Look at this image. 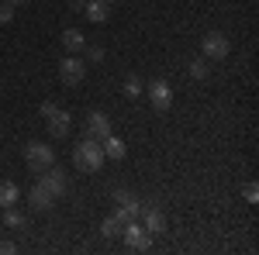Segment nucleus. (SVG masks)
<instances>
[{
	"label": "nucleus",
	"mask_w": 259,
	"mask_h": 255,
	"mask_svg": "<svg viewBox=\"0 0 259 255\" xmlns=\"http://www.w3.org/2000/svg\"><path fill=\"white\" fill-rule=\"evenodd\" d=\"M145 93H149L152 111H159V114H166V111L173 107V90H169V83H166V79H149Z\"/></svg>",
	"instance_id": "39448f33"
},
{
	"label": "nucleus",
	"mask_w": 259,
	"mask_h": 255,
	"mask_svg": "<svg viewBox=\"0 0 259 255\" xmlns=\"http://www.w3.org/2000/svg\"><path fill=\"white\" fill-rule=\"evenodd\" d=\"M45 124H49V135L56 138V141H59V138H66L69 131H73V118H69L66 111H59V107H56L52 114H45Z\"/></svg>",
	"instance_id": "1a4fd4ad"
},
{
	"label": "nucleus",
	"mask_w": 259,
	"mask_h": 255,
	"mask_svg": "<svg viewBox=\"0 0 259 255\" xmlns=\"http://www.w3.org/2000/svg\"><path fill=\"white\" fill-rule=\"evenodd\" d=\"M62 45H66V52L73 56V52H80L83 45H87V38H83V31H76V28H66V31H62Z\"/></svg>",
	"instance_id": "dca6fc26"
},
{
	"label": "nucleus",
	"mask_w": 259,
	"mask_h": 255,
	"mask_svg": "<svg viewBox=\"0 0 259 255\" xmlns=\"http://www.w3.org/2000/svg\"><path fill=\"white\" fill-rule=\"evenodd\" d=\"M18 183H11V179H0V207H11V203H18Z\"/></svg>",
	"instance_id": "a211bd4d"
},
{
	"label": "nucleus",
	"mask_w": 259,
	"mask_h": 255,
	"mask_svg": "<svg viewBox=\"0 0 259 255\" xmlns=\"http://www.w3.org/2000/svg\"><path fill=\"white\" fill-rule=\"evenodd\" d=\"M59 79L62 86H80L83 79H87V62L73 52V56H66V59L59 62Z\"/></svg>",
	"instance_id": "7ed1b4c3"
},
{
	"label": "nucleus",
	"mask_w": 259,
	"mask_h": 255,
	"mask_svg": "<svg viewBox=\"0 0 259 255\" xmlns=\"http://www.w3.org/2000/svg\"><path fill=\"white\" fill-rule=\"evenodd\" d=\"M111 131H114V128H111V118H107L104 111H94V114L87 118V138H97V141H104Z\"/></svg>",
	"instance_id": "9b49d317"
},
{
	"label": "nucleus",
	"mask_w": 259,
	"mask_h": 255,
	"mask_svg": "<svg viewBox=\"0 0 259 255\" xmlns=\"http://www.w3.org/2000/svg\"><path fill=\"white\" fill-rule=\"evenodd\" d=\"M187 66H190V76L194 79H207V59H204V56H200V59H190Z\"/></svg>",
	"instance_id": "aec40b11"
},
{
	"label": "nucleus",
	"mask_w": 259,
	"mask_h": 255,
	"mask_svg": "<svg viewBox=\"0 0 259 255\" xmlns=\"http://www.w3.org/2000/svg\"><path fill=\"white\" fill-rule=\"evenodd\" d=\"M83 48H87V59L83 62H104V56H107L100 45H83Z\"/></svg>",
	"instance_id": "412c9836"
},
{
	"label": "nucleus",
	"mask_w": 259,
	"mask_h": 255,
	"mask_svg": "<svg viewBox=\"0 0 259 255\" xmlns=\"http://www.w3.org/2000/svg\"><path fill=\"white\" fill-rule=\"evenodd\" d=\"M4 224H7L11 231H21V228H28V217L21 214L14 203H11V207H4Z\"/></svg>",
	"instance_id": "f3484780"
},
{
	"label": "nucleus",
	"mask_w": 259,
	"mask_h": 255,
	"mask_svg": "<svg viewBox=\"0 0 259 255\" xmlns=\"http://www.w3.org/2000/svg\"><path fill=\"white\" fill-rule=\"evenodd\" d=\"M124 93H128V100L142 97V79L135 76V73H128V79H124Z\"/></svg>",
	"instance_id": "6ab92c4d"
},
{
	"label": "nucleus",
	"mask_w": 259,
	"mask_h": 255,
	"mask_svg": "<svg viewBox=\"0 0 259 255\" xmlns=\"http://www.w3.org/2000/svg\"><path fill=\"white\" fill-rule=\"evenodd\" d=\"M24 162H28L31 173H45L49 166H56V152L45 141H28L24 145Z\"/></svg>",
	"instance_id": "f03ea898"
},
{
	"label": "nucleus",
	"mask_w": 259,
	"mask_h": 255,
	"mask_svg": "<svg viewBox=\"0 0 259 255\" xmlns=\"http://www.w3.org/2000/svg\"><path fill=\"white\" fill-rule=\"evenodd\" d=\"M242 196H245L249 203H256V200H259V186H256V183H245V190H242Z\"/></svg>",
	"instance_id": "5701e85b"
},
{
	"label": "nucleus",
	"mask_w": 259,
	"mask_h": 255,
	"mask_svg": "<svg viewBox=\"0 0 259 255\" xmlns=\"http://www.w3.org/2000/svg\"><path fill=\"white\" fill-rule=\"evenodd\" d=\"M107 4H118V0H107Z\"/></svg>",
	"instance_id": "a878e982"
},
{
	"label": "nucleus",
	"mask_w": 259,
	"mask_h": 255,
	"mask_svg": "<svg viewBox=\"0 0 259 255\" xmlns=\"http://www.w3.org/2000/svg\"><path fill=\"white\" fill-rule=\"evenodd\" d=\"M11 4H14V7H21V4H28V0H11Z\"/></svg>",
	"instance_id": "393cba45"
},
{
	"label": "nucleus",
	"mask_w": 259,
	"mask_h": 255,
	"mask_svg": "<svg viewBox=\"0 0 259 255\" xmlns=\"http://www.w3.org/2000/svg\"><path fill=\"white\" fill-rule=\"evenodd\" d=\"M14 11H18V7H14L11 0H0V24H7V21L14 18Z\"/></svg>",
	"instance_id": "4be33fe9"
},
{
	"label": "nucleus",
	"mask_w": 259,
	"mask_h": 255,
	"mask_svg": "<svg viewBox=\"0 0 259 255\" xmlns=\"http://www.w3.org/2000/svg\"><path fill=\"white\" fill-rule=\"evenodd\" d=\"M73 166L80 173H97L104 166V148H100L97 138H83V141L73 145Z\"/></svg>",
	"instance_id": "f257e3e1"
},
{
	"label": "nucleus",
	"mask_w": 259,
	"mask_h": 255,
	"mask_svg": "<svg viewBox=\"0 0 259 255\" xmlns=\"http://www.w3.org/2000/svg\"><path fill=\"white\" fill-rule=\"evenodd\" d=\"M83 14L94 21V24H104V21L111 18V4L107 0H90V4H83Z\"/></svg>",
	"instance_id": "ddd939ff"
},
{
	"label": "nucleus",
	"mask_w": 259,
	"mask_h": 255,
	"mask_svg": "<svg viewBox=\"0 0 259 255\" xmlns=\"http://www.w3.org/2000/svg\"><path fill=\"white\" fill-rule=\"evenodd\" d=\"M38 183L52 193V200H59V196L69 193V176H66V169H59V166H49L45 173H38Z\"/></svg>",
	"instance_id": "20e7f679"
},
{
	"label": "nucleus",
	"mask_w": 259,
	"mask_h": 255,
	"mask_svg": "<svg viewBox=\"0 0 259 255\" xmlns=\"http://www.w3.org/2000/svg\"><path fill=\"white\" fill-rule=\"evenodd\" d=\"M128 221H135V217L128 214L124 207H118V211H114L111 217H104V224H100V235H104V238H121V231H124V224H128Z\"/></svg>",
	"instance_id": "9d476101"
},
{
	"label": "nucleus",
	"mask_w": 259,
	"mask_h": 255,
	"mask_svg": "<svg viewBox=\"0 0 259 255\" xmlns=\"http://www.w3.org/2000/svg\"><path fill=\"white\" fill-rule=\"evenodd\" d=\"M200 48H204V59L221 62V59H228V52H232V41H228V35H225V31H207Z\"/></svg>",
	"instance_id": "423d86ee"
},
{
	"label": "nucleus",
	"mask_w": 259,
	"mask_h": 255,
	"mask_svg": "<svg viewBox=\"0 0 259 255\" xmlns=\"http://www.w3.org/2000/svg\"><path fill=\"white\" fill-rule=\"evenodd\" d=\"M121 238H124L128 252H149V245H152V235L142 228L139 221H128V224H124V231H121Z\"/></svg>",
	"instance_id": "0eeeda50"
},
{
	"label": "nucleus",
	"mask_w": 259,
	"mask_h": 255,
	"mask_svg": "<svg viewBox=\"0 0 259 255\" xmlns=\"http://www.w3.org/2000/svg\"><path fill=\"white\" fill-rule=\"evenodd\" d=\"M114 200H118V207H124L132 217L142 214V200H139L135 193H128V190H114Z\"/></svg>",
	"instance_id": "2eb2a0df"
},
{
	"label": "nucleus",
	"mask_w": 259,
	"mask_h": 255,
	"mask_svg": "<svg viewBox=\"0 0 259 255\" xmlns=\"http://www.w3.org/2000/svg\"><path fill=\"white\" fill-rule=\"evenodd\" d=\"M28 200H31V207H35V211H49V207H52V193H49L41 183H35V186L28 190Z\"/></svg>",
	"instance_id": "4468645a"
},
{
	"label": "nucleus",
	"mask_w": 259,
	"mask_h": 255,
	"mask_svg": "<svg viewBox=\"0 0 259 255\" xmlns=\"http://www.w3.org/2000/svg\"><path fill=\"white\" fill-rule=\"evenodd\" d=\"M11 252H18V245L14 241H0V255H11Z\"/></svg>",
	"instance_id": "b1692460"
},
{
	"label": "nucleus",
	"mask_w": 259,
	"mask_h": 255,
	"mask_svg": "<svg viewBox=\"0 0 259 255\" xmlns=\"http://www.w3.org/2000/svg\"><path fill=\"white\" fill-rule=\"evenodd\" d=\"M142 228L149 231V235L156 238V235H162L166 231V214H162L159 207H149V203H142Z\"/></svg>",
	"instance_id": "6e6552de"
},
{
	"label": "nucleus",
	"mask_w": 259,
	"mask_h": 255,
	"mask_svg": "<svg viewBox=\"0 0 259 255\" xmlns=\"http://www.w3.org/2000/svg\"><path fill=\"white\" fill-rule=\"evenodd\" d=\"M100 148H104V159H114V162H121V159L128 156V145H124V141H121L114 131H111V135L100 141Z\"/></svg>",
	"instance_id": "f8f14e48"
}]
</instances>
